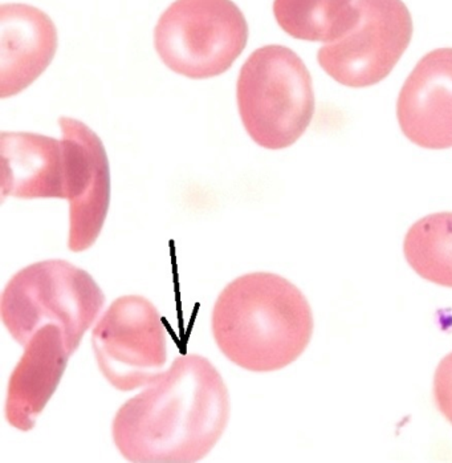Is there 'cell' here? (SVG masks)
I'll use <instances>...</instances> for the list:
<instances>
[{"mask_svg":"<svg viewBox=\"0 0 452 463\" xmlns=\"http://www.w3.org/2000/svg\"><path fill=\"white\" fill-rule=\"evenodd\" d=\"M231 413L229 388L214 364L182 354L116 413V448L133 463H194L209 456Z\"/></svg>","mask_w":452,"mask_h":463,"instance_id":"obj_1","label":"cell"},{"mask_svg":"<svg viewBox=\"0 0 452 463\" xmlns=\"http://www.w3.org/2000/svg\"><path fill=\"white\" fill-rule=\"evenodd\" d=\"M306 295L280 275L251 272L224 287L212 314L219 351L254 373L280 371L295 363L314 335Z\"/></svg>","mask_w":452,"mask_h":463,"instance_id":"obj_2","label":"cell"},{"mask_svg":"<svg viewBox=\"0 0 452 463\" xmlns=\"http://www.w3.org/2000/svg\"><path fill=\"white\" fill-rule=\"evenodd\" d=\"M105 294L85 269L62 260L30 264L5 284L2 322L22 346L47 324L62 332L71 354L104 308Z\"/></svg>","mask_w":452,"mask_h":463,"instance_id":"obj_3","label":"cell"},{"mask_svg":"<svg viewBox=\"0 0 452 463\" xmlns=\"http://www.w3.org/2000/svg\"><path fill=\"white\" fill-rule=\"evenodd\" d=\"M236 100L250 137L269 150L292 146L315 115L311 73L284 45H266L251 53L239 73Z\"/></svg>","mask_w":452,"mask_h":463,"instance_id":"obj_4","label":"cell"},{"mask_svg":"<svg viewBox=\"0 0 452 463\" xmlns=\"http://www.w3.org/2000/svg\"><path fill=\"white\" fill-rule=\"evenodd\" d=\"M249 42L232 0H175L158 19L155 47L167 68L194 80L226 72Z\"/></svg>","mask_w":452,"mask_h":463,"instance_id":"obj_5","label":"cell"},{"mask_svg":"<svg viewBox=\"0 0 452 463\" xmlns=\"http://www.w3.org/2000/svg\"><path fill=\"white\" fill-rule=\"evenodd\" d=\"M99 372L121 392L157 380L167 360L166 329L155 304L125 295L110 304L92 332Z\"/></svg>","mask_w":452,"mask_h":463,"instance_id":"obj_6","label":"cell"},{"mask_svg":"<svg viewBox=\"0 0 452 463\" xmlns=\"http://www.w3.org/2000/svg\"><path fill=\"white\" fill-rule=\"evenodd\" d=\"M360 18L338 41L318 50L317 61L338 84L366 88L385 80L410 45L414 27L402 0H355Z\"/></svg>","mask_w":452,"mask_h":463,"instance_id":"obj_7","label":"cell"},{"mask_svg":"<svg viewBox=\"0 0 452 463\" xmlns=\"http://www.w3.org/2000/svg\"><path fill=\"white\" fill-rule=\"evenodd\" d=\"M70 201L68 249L82 252L96 243L110 206V167L101 138L84 122L59 118Z\"/></svg>","mask_w":452,"mask_h":463,"instance_id":"obj_8","label":"cell"},{"mask_svg":"<svg viewBox=\"0 0 452 463\" xmlns=\"http://www.w3.org/2000/svg\"><path fill=\"white\" fill-rule=\"evenodd\" d=\"M397 118L417 146L452 147V48L431 51L417 62L398 96Z\"/></svg>","mask_w":452,"mask_h":463,"instance_id":"obj_9","label":"cell"},{"mask_svg":"<svg viewBox=\"0 0 452 463\" xmlns=\"http://www.w3.org/2000/svg\"><path fill=\"white\" fill-rule=\"evenodd\" d=\"M58 45V28L44 11L24 3L0 5V98H13L36 81Z\"/></svg>","mask_w":452,"mask_h":463,"instance_id":"obj_10","label":"cell"},{"mask_svg":"<svg viewBox=\"0 0 452 463\" xmlns=\"http://www.w3.org/2000/svg\"><path fill=\"white\" fill-rule=\"evenodd\" d=\"M72 354L55 324L40 328L24 346L10 376L5 416L13 428L30 431L58 389Z\"/></svg>","mask_w":452,"mask_h":463,"instance_id":"obj_11","label":"cell"},{"mask_svg":"<svg viewBox=\"0 0 452 463\" xmlns=\"http://www.w3.org/2000/svg\"><path fill=\"white\" fill-rule=\"evenodd\" d=\"M2 200H67L65 153L61 140L35 133L0 136Z\"/></svg>","mask_w":452,"mask_h":463,"instance_id":"obj_12","label":"cell"},{"mask_svg":"<svg viewBox=\"0 0 452 463\" xmlns=\"http://www.w3.org/2000/svg\"><path fill=\"white\" fill-rule=\"evenodd\" d=\"M276 22L298 41L332 43L360 18L355 0H274Z\"/></svg>","mask_w":452,"mask_h":463,"instance_id":"obj_13","label":"cell"},{"mask_svg":"<svg viewBox=\"0 0 452 463\" xmlns=\"http://www.w3.org/2000/svg\"><path fill=\"white\" fill-rule=\"evenodd\" d=\"M409 266L428 282L452 288V213L415 222L403 242Z\"/></svg>","mask_w":452,"mask_h":463,"instance_id":"obj_14","label":"cell"},{"mask_svg":"<svg viewBox=\"0 0 452 463\" xmlns=\"http://www.w3.org/2000/svg\"><path fill=\"white\" fill-rule=\"evenodd\" d=\"M434 399L440 413L452 425V352L443 357L435 371Z\"/></svg>","mask_w":452,"mask_h":463,"instance_id":"obj_15","label":"cell"}]
</instances>
